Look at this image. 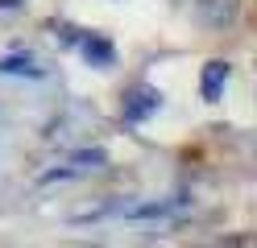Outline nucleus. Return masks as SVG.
Wrapping results in <instances>:
<instances>
[{
  "label": "nucleus",
  "mask_w": 257,
  "mask_h": 248,
  "mask_svg": "<svg viewBox=\"0 0 257 248\" xmlns=\"http://www.w3.org/2000/svg\"><path fill=\"white\" fill-rule=\"evenodd\" d=\"M83 58H87L91 66H112V62H116V50H112V42H108V38L91 33V38L83 42Z\"/></svg>",
  "instance_id": "obj_4"
},
{
  "label": "nucleus",
  "mask_w": 257,
  "mask_h": 248,
  "mask_svg": "<svg viewBox=\"0 0 257 248\" xmlns=\"http://www.w3.org/2000/svg\"><path fill=\"white\" fill-rule=\"evenodd\" d=\"M199 9L212 25H228L236 17V0H199Z\"/></svg>",
  "instance_id": "obj_5"
},
{
  "label": "nucleus",
  "mask_w": 257,
  "mask_h": 248,
  "mask_svg": "<svg viewBox=\"0 0 257 248\" xmlns=\"http://www.w3.org/2000/svg\"><path fill=\"white\" fill-rule=\"evenodd\" d=\"M0 75H29V79H42L46 71L42 66H34V58H0Z\"/></svg>",
  "instance_id": "obj_6"
},
{
  "label": "nucleus",
  "mask_w": 257,
  "mask_h": 248,
  "mask_svg": "<svg viewBox=\"0 0 257 248\" xmlns=\"http://www.w3.org/2000/svg\"><path fill=\"white\" fill-rule=\"evenodd\" d=\"M158 104H162V95H158L154 87H137L133 95L124 99V120H133V124L146 120L150 112H158Z\"/></svg>",
  "instance_id": "obj_1"
},
{
  "label": "nucleus",
  "mask_w": 257,
  "mask_h": 248,
  "mask_svg": "<svg viewBox=\"0 0 257 248\" xmlns=\"http://www.w3.org/2000/svg\"><path fill=\"white\" fill-rule=\"evenodd\" d=\"M104 161H108V157L100 153V149H87V153H75V157H71L75 174H79V170H104Z\"/></svg>",
  "instance_id": "obj_7"
},
{
  "label": "nucleus",
  "mask_w": 257,
  "mask_h": 248,
  "mask_svg": "<svg viewBox=\"0 0 257 248\" xmlns=\"http://www.w3.org/2000/svg\"><path fill=\"white\" fill-rule=\"evenodd\" d=\"M228 62H207L203 66V83H199V91H203V99L207 104H216L220 99V91H224V83H228Z\"/></svg>",
  "instance_id": "obj_2"
},
{
  "label": "nucleus",
  "mask_w": 257,
  "mask_h": 248,
  "mask_svg": "<svg viewBox=\"0 0 257 248\" xmlns=\"http://www.w3.org/2000/svg\"><path fill=\"white\" fill-rule=\"evenodd\" d=\"M183 203H187V198H158V203H141V207H128L124 215H128V219H162V215L179 211Z\"/></svg>",
  "instance_id": "obj_3"
}]
</instances>
